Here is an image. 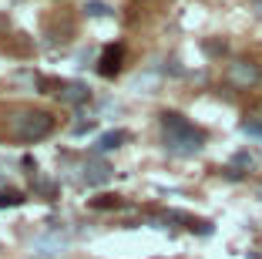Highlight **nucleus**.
Segmentation results:
<instances>
[{
  "instance_id": "f257e3e1",
  "label": "nucleus",
  "mask_w": 262,
  "mask_h": 259,
  "mask_svg": "<svg viewBox=\"0 0 262 259\" xmlns=\"http://www.w3.org/2000/svg\"><path fill=\"white\" fill-rule=\"evenodd\" d=\"M158 125H162V142H165V152L168 155L192 158V155H199L202 148H205V131L195 128L185 114L165 111L162 118H158Z\"/></svg>"
},
{
  "instance_id": "f03ea898",
  "label": "nucleus",
  "mask_w": 262,
  "mask_h": 259,
  "mask_svg": "<svg viewBox=\"0 0 262 259\" xmlns=\"http://www.w3.org/2000/svg\"><path fill=\"white\" fill-rule=\"evenodd\" d=\"M7 138L20 142V145H31V142H40L54 131V114L51 111H34V108H20V111H10L7 122Z\"/></svg>"
},
{
  "instance_id": "7ed1b4c3",
  "label": "nucleus",
  "mask_w": 262,
  "mask_h": 259,
  "mask_svg": "<svg viewBox=\"0 0 262 259\" xmlns=\"http://www.w3.org/2000/svg\"><path fill=\"white\" fill-rule=\"evenodd\" d=\"M225 81L239 91H249V88H259L262 84V68L255 61H232L225 68Z\"/></svg>"
},
{
  "instance_id": "20e7f679",
  "label": "nucleus",
  "mask_w": 262,
  "mask_h": 259,
  "mask_svg": "<svg viewBox=\"0 0 262 259\" xmlns=\"http://www.w3.org/2000/svg\"><path fill=\"white\" fill-rule=\"evenodd\" d=\"M121 61H124V44L104 47V54H101V61H98V74L101 77H115L118 71H121Z\"/></svg>"
},
{
  "instance_id": "39448f33",
  "label": "nucleus",
  "mask_w": 262,
  "mask_h": 259,
  "mask_svg": "<svg viewBox=\"0 0 262 259\" xmlns=\"http://www.w3.org/2000/svg\"><path fill=\"white\" fill-rule=\"evenodd\" d=\"M108 178H111V165H108V162L88 158V165H84V182L88 185H104Z\"/></svg>"
},
{
  "instance_id": "423d86ee",
  "label": "nucleus",
  "mask_w": 262,
  "mask_h": 259,
  "mask_svg": "<svg viewBox=\"0 0 262 259\" xmlns=\"http://www.w3.org/2000/svg\"><path fill=\"white\" fill-rule=\"evenodd\" d=\"M128 131H121V128H118V131H104V135H101L98 138V142H94V155H104V152H115V148H121L124 145V142H128Z\"/></svg>"
},
{
  "instance_id": "0eeeda50",
  "label": "nucleus",
  "mask_w": 262,
  "mask_h": 259,
  "mask_svg": "<svg viewBox=\"0 0 262 259\" xmlns=\"http://www.w3.org/2000/svg\"><path fill=\"white\" fill-rule=\"evenodd\" d=\"M57 98L68 101V105H81V101L91 98V88H84V84H61L57 88Z\"/></svg>"
},
{
  "instance_id": "6e6552de",
  "label": "nucleus",
  "mask_w": 262,
  "mask_h": 259,
  "mask_svg": "<svg viewBox=\"0 0 262 259\" xmlns=\"http://www.w3.org/2000/svg\"><path fill=\"white\" fill-rule=\"evenodd\" d=\"M31 249L37 252V256H61L64 252V239H34Z\"/></svg>"
},
{
  "instance_id": "1a4fd4ad",
  "label": "nucleus",
  "mask_w": 262,
  "mask_h": 259,
  "mask_svg": "<svg viewBox=\"0 0 262 259\" xmlns=\"http://www.w3.org/2000/svg\"><path fill=\"white\" fill-rule=\"evenodd\" d=\"M84 14L88 17H111V7L104 4V0H88V4H84Z\"/></svg>"
},
{
  "instance_id": "9d476101",
  "label": "nucleus",
  "mask_w": 262,
  "mask_h": 259,
  "mask_svg": "<svg viewBox=\"0 0 262 259\" xmlns=\"http://www.w3.org/2000/svg\"><path fill=\"white\" fill-rule=\"evenodd\" d=\"M0 206H24V192H17V189H0Z\"/></svg>"
},
{
  "instance_id": "9b49d317",
  "label": "nucleus",
  "mask_w": 262,
  "mask_h": 259,
  "mask_svg": "<svg viewBox=\"0 0 262 259\" xmlns=\"http://www.w3.org/2000/svg\"><path fill=\"white\" fill-rule=\"evenodd\" d=\"M239 131H242V135H249V138H262V122H252V118H246V122L239 125Z\"/></svg>"
},
{
  "instance_id": "f8f14e48",
  "label": "nucleus",
  "mask_w": 262,
  "mask_h": 259,
  "mask_svg": "<svg viewBox=\"0 0 262 259\" xmlns=\"http://www.w3.org/2000/svg\"><path fill=\"white\" fill-rule=\"evenodd\" d=\"M111 206H118V198H111V195H104L101 202H94V209H111Z\"/></svg>"
},
{
  "instance_id": "ddd939ff",
  "label": "nucleus",
  "mask_w": 262,
  "mask_h": 259,
  "mask_svg": "<svg viewBox=\"0 0 262 259\" xmlns=\"http://www.w3.org/2000/svg\"><path fill=\"white\" fill-rule=\"evenodd\" d=\"M232 165H242V168H246V165H252V155H246V152H242V155H235V162H232Z\"/></svg>"
},
{
  "instance_id": "4468645a",
  "label": "nucleus",
  "mask_w": 262,
  "mask_h": 259,
  "mask_svg": "<svg viewBox=\"0 0 262 259\" xmlns=\"http://www.w3.org/2000/svg\"><path fill=\"white\" fill-rule=\"evenodd\" d=\"M205 51H208V54H222L225 44H205Z\"/></svg>"
}]
</instances>
